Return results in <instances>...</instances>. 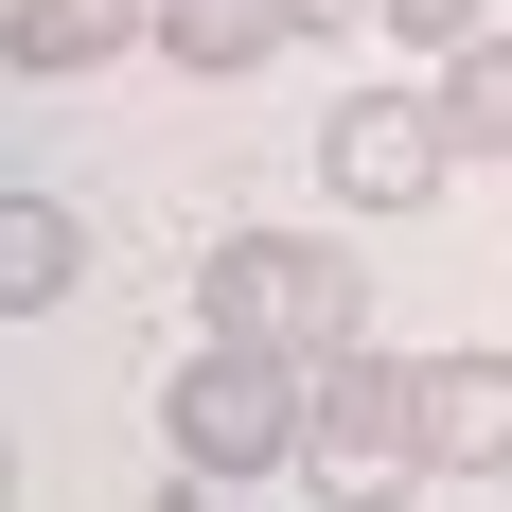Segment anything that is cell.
<instances>
[{
    "label": "cell",
    "mask_w": 512,
    "mask_h": 512,
    "mask_svg": "<svg viewBox=\"0 0 512 512\" xmlns=\"http://www.w3.org/2000/svg\"><path fill=\"white\" fill-rule=\"evenodd\" d=\"M424 106H442V159H495V177H512V36H460Z\"/></svg>",
    "instance_id": "obj_9"
},
{
    "label": "cell",
    "mask_w": 512,
    "mask_h": 512,
    "mask_svg": "<svg viewBox=\"0 0 512 512\" xmlns=\"http://www.w3.org/2000/svg\"><path fill=\"white\" fill-rule=\"evenodd\" d=\"M159 442H177V477H283L301 460V371L283 354H248V336H195L177 354V389H159Z\"/></svg>",
    "instance_id": "obj_2"
},
{
    "label": "cell",
    "mask_w": 512,
    "mask_h": 512,
    "mask_svg": "<svg viewBox=\"0 0 512 512\" xmlns=\"http://www.w3.org/2000/svg\"><path fill=\"white\" fill-rule=\"evenodd\" d=\"M301 477H318V512H407V477H424V442H407V354H318V389H301Z\"/></svg>",
    "instance_id": "obj_3"
},
{
    "label": "cell",
    "mask_w": 512,
    "mask_h": 512,
    "mask_svg": "<svg viewBox=\"0 0 512 512\" xmlns=\"http://www.w3.org/2000/svg\"><path fill=\"white\" fill-rule=\"evenodd\" d=\"M0 53H18L36 89H71V71H106V53H142V0H18Z\"/></svg>",
    "instance_id": "obj_7"
},
{
    "label": "cell",
    "mask_w": 512,
    "mask_h": 512,
    "mask_svg": "<svg viewBox=\"0 0 512 512\" xmlns=\"http://www.w3.org/2000/svg\"><path fill=\"white\" fill-rule=\"evenodd\" d=\"M424 477H512V354H407Z\"/></svg>",
    "instance_id": "obj_5"
},
{
    "label": "cell",
    "mask_w": 512,
    "mask_h": 512,
    "mask_svg": "<svg viewBox=\"0 0 512 512\" xmlns=\"http://www.w3.org/2000/svg\"><path fill=\"white\" fill-rule=\"evenodd\" d=\"M195 301H212V336H248V354H283V371H318V354H354V265L318 248V230H230V248L195 265Z\"/></svg>",
    "instance_id": "obj_1"
},
{
    "label": "cell",
    "mask_w": 512,
    "mask_h": 512,
    "mask_svg": "<svg viewBox=\"0 0 512 512\" xmlns=\"http://www.w3.org/2000/svg\"><path fill=\"white\" fill-rule=\"evenodd\" d=\"M142 36L177 53L195 89H248V71H265L283 36H301V18H283V0H142Z\"/></svg>",
    "instance_id": "obj_6"
},
{
    "label": "cell",
    "mask_w": 512,
    "mask_h": 512,
    "mask_svg": "<svg viewBox=\"0 0 512 512\" xmlns=\"http://www.w3.org/2000/svg\"><path fill=\"white\" fill-rule=\"evenodd\" d=\"M0 495H18V460H0Z\"/></svg>",
    "instance_id": "obj_12"
},
{
    "label": "cell",
    "mask_w": 512,
    "mask_h": 512,
    "mask_svg": "<svg viewBox=\"0 0 512 512\" xmlns=\"http://www.w3.org/2000/svg\"><path fill=\"white\" fill-rule=\"evenodd\" d=\"M283 18H301V36H354V18H371V0H283Z\"/></svg>",
    "instance_id": "obj_11"
},
{
    "label": "cell",
    "mask_w": 512,
    "mask_h": 512,
    "mask_svg": "<svg viewBox=\"0 0 512 512\" xmlns=\"http://www.w3.org/2000/svg\"><path fill=\"white\" fill-rule=\"evenodd\" d=\"M301 159H318V195H354V212H424L442 177H460V159H442V106H424V89H354V106H336Z\"/></svg>",
    "instance_id": "obj_4"
},
{
    "label": "cell",
    "mask_w": 512,
    "mask_h": 512,
    "mask_svg": "<svg viewBox=\"0 0 512 512\" xmlns=\"http://www.w3.org/2000/svg\"><path fill=\"white\" fill-rule=\"evenodd\" d=\"M371 18H389L407 53H460V36H495V0H371Z\"/></svg>",
    "instance_id": "obj_10"
},
{
    "label": "cell",
    "mask_w": 512,
    "mask_h": 512,
    "mask_svg": "<svg viewBox=\"0 0 512 512\" xmlns=\"http://www.w3.org/2000/svg\"><path fill=\"white\" fill-rule=\"evenodd\" d=\"M89 283V230H71V195H0V318H53Z\"/></svg>",
    "instance_id": "obj_8"
}]
</instances>
